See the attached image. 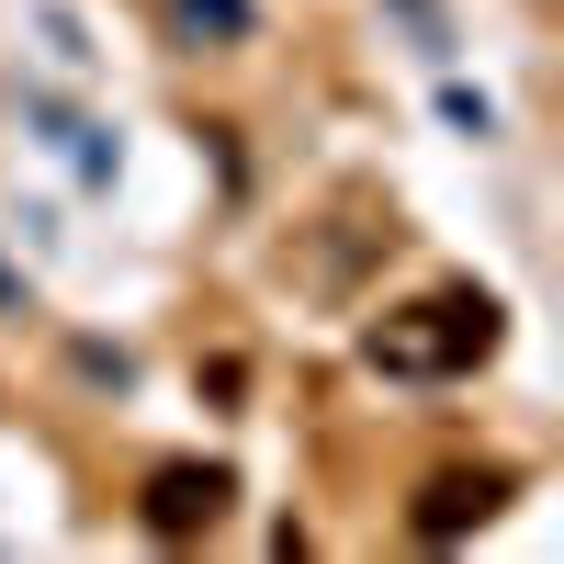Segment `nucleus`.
Wrapping results in <instances>:
<instances>
[{
  "label": "nucleus",
  "instance_id": "obj_1",
  "mask_svg": "<svg viewBox=\"0 0 564 564\" xmlns=\"http://www.w3.org/2000/svg\"><path fill=\"white\" fill-rule=\"evenodd\" d=\"M520 497V475L508 463H441V475H417V497H406V542H463V531H486L497 508Z\"/></svg>",
  "mask_w": 564,
  "mask_h": 564
},
{
  "label": "nucleus",
  "instance_id": "obj_2",
  "mask_svg": "<svg viewBox=\"0 0 564 564\" xmlns=\"http://www.w3.org/2000/svg\"><path fill=\"white\" fill-rule=\"evenodd\" d=\"M226 497H238L226 463L170 452V463H148V486H135V520H148V542H204V531L226 520Z\"/></svg>",
  "mask_w": 564,
  "mask_h": 564
},
{
  "label": "nucleus",
  "instance_id": "obj_3",
  "mask_svg": "<svg viewBox=\"0 0 564 564\" xmlns=\"http://www.w3.org/2000/svg\"><path fill=\"white\" fill-rule=\"evenodd\" d=\"M497 339H508V316L475 282H441V294L417 305V361L430 372H475V361H497Z\"/></svg>",
  "mask_w": 564,
  "mask_h": 564
},
{
  "label": "nucleus",
  "instance_id": "obj_4",
  "mask_svg": "<svg viewBox=\"0 0 564 564\" xmlns=\"http://www.w3.org/2000/svg\"><path fill=\"white\" fill-rule=\"evenodd\" d=\"M170 23L193 45H249L260 34V0H170Z\"/></svg>",
  "mask_w": 564,
  "mask_h": 564
},
{
  "label": "nucleus",
  "instance_id": "obj_5",
  "mask_svg": "<svg viewBox=\"0 0 564 564\" xmlns=\"http://www.w3.org/2000/svg\"><path fill=\"white\" fill-rule=\"evenodd\" d=\"M0 316H34V294H23V282H12V271H0Z\"/></svg>",
  "mask_w": 564,
  "mask_h": 564
}]
</instances>
